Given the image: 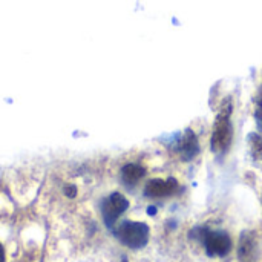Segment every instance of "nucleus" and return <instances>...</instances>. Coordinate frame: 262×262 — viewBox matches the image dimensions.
Listing matches in <instances>:
<instances>
[{
    "label": "nucleus",
    "mask_w": 262,
    "mask_h": 262,
    "mask_svg": "<svg viewBox=\"0 0 262 262\" xmlns=\"http://www.w3.org/2000/svg\"><path fill=\"white\" fill-rule=\"evenodd\" d=\"M123 262H127V261H126V259H123Z\"/></svg>",
    "instance_id": "14"
},
{
    "label": "nucleus",
    "mask_w": 262,
    "mask_h": 262,
    "mask_svg": "<svg viewBox=\"0 0 262 262\" xmlns=\"http://www.w3.org/2000/svg\"><path fill=\"white\" fill-rule=\"evenodd\" d=\"M209 256H226L232 250V239L226 232H206L203 236Z\"/></svg>",
    "instance_id": "3"
},
{
    "label": "nucleus",
    "mask_w": 262,
    "mask_h": 262,
    "mask_svg": "<svg viewBox=\"0 0 262 262\" xmlns=\"http://www.w3.org/2000/svg\"><path fill=\"white\" fill-rule=\"evenodd\" d=\"M127 207H129V201L121 193H112L111 196H107L101 206V213L106 226L112 227L115 221L127 210Z\"/></svg>",
    "instance_id": "4"
},
{
    "label": "nucleus",
    "mask_w": 262,
    "mask_h": 262,
    "mask_svg": "<svg viewBox=\"0 0 262 262\" xmlns=\"http://www.w3.org/2000/svg\"><path fill=\"white\" fill-rule=\"evenodd\" d=\"M149 215H155V207H149Z\"/></svg>",
    "instance_id": "13"
},
{
    "label": "nucleus",
    "mask_w": 262,
    "mask_h": 262,
    "mask_svg": "<svg viewBox=\"0 0 262 262\" xmlns=\"http://www.w3.org/2000/svg\"><path fill=\"white\" fill-rule=\"evenodd\" d=\"M232 112L233 106L232 101L227 100L223 103L212 129L210 147L215 154H224L232 144L233 138V126H232Z\"/></svg>",
    "instance_id": "1"
},
{
    "label": "nucleus",
    "mask_w": 262,
    "mask_h": 262,
    "mask_svg": "<svg viewBox=\"0 0 262 262\" xmlns=\"http://www.w3.org/2000/svg\"><path fill=\"white\" fill-rule=\"evenodd\" d=\"M255 120H256L259 130H262V100H259L255 106Z\"/></svg>",
    "instance_id": "10"
},
{
    "label": "nucleus",
    "mask_w": 262,
    "mask_h": 262,
    "mask_svg": "<svg viewBox=\"0 0 262 262\" xmlns=\"http://www.w3.org/2000/svg\"><path fill=\"white\" fill-rule=\"evenodd\" d=\"M177 189H178V181L175 178H167V180L155 178L146 184L144 195L149 198H164L173 195Z\"/></svg>",
    "instance_id": "5"
},
{
    "label": "nucleus",
    "mask_w": 262,
    "mask_h": 262,
    "mask_svg": "<svg viewBox=\"0 0 262 262\" xmlns=\"http://www.w3.org/2000/svg\"><path fill=\"white\" fill-rule=\"evenodd\" d=\"M177 154L184 161H190V160H193L200 154L198 138H196V135L193 134L192 129H186L184 134L177 141Z\"/></svg>",
    "instance_id": "6"
},
{
    "label": "nucleus",
    "mask_w": 262,
    "mask_h": 262,
    "mask_svg": "<svg viewBox=\"0 0 262 262\" xmlns=\"http://www.w3.org/2000/svg\"><path fill=\"white\" fill-rule=\"evenodd\" d=\"M115 236L126 247L132 250H138L146 247V244L149 243V227L144 223L124 221L117 227Z\"/></svg>",
    "instance_id": "2"
},
{
    "label": "nucleus",
    "mask_w": 262,
    "mask_h": 262,
    "mask_svg": "<svg viewBox=\"0 0 262 262\" xmlns=\"http://www.w3.org/2000/svg\"><path fill=\"white\" fill-rule=\"evenodd\" d=\"M64 192H66V195H68L69 198H72V196H75V193H77V190H75V187H71V186H68Z\"/></svg>",
    "instance_id": "11"
},
{
    "label": "nucleus",
    "mask_w": 262,
    "mask_h": 262,
    "mask_svg": "<svg viewBox=\"0 0 262 262\" xmlns=\"http://www.w3.org/2000/svg\"><path fill=\"white\" fill-rule=\"evenodd\" d=\"M249 146L250 154L255 161H262V135L259 134H250L249 135Z\"/></svg>",
    "instance_id": "9"
},
{
    "label": "nucleus",
    "mask_w": 262,
    "mask_h": 262,
    "mask_svg": "<svg viewBox=\"0 0 262 262\" xmlns=\"http://www.w3.org/2000/svg\"><path fill=\"white\" fill-rule=\"evenodd\" d=\"M144 175L146 170L140 164H126L121 169V180L126 186H135Z\"/></svg>",
    "instance_id": "8"
},
{
    "label": "nucleus",
    "mask_w": 262,
    "mask_h": 262,
    "mask_svg": "<svg viewBox=\"0 0 262 262\" xmlns=\"http://www.w3.org/2000/svg\"><path fill=\"white\" fill-rule=\"evenodd\" d=\"M261 204H262V196H261Z\"/></svg>",
    "instance_id": "15"
},
{
    "label": "nucleus",
    "mask_w": 262,
    "mask_h": 262,
    "mask_svg": "<svg viewBox=\"0 0 262 262\" xmlns=\"http://www.w3.org/2000/svg\"><path fill=\"white\" fill-rule=\"evenodd\" d=\"M0 262H6V258H5V249H3L2 244H0Z\"/></svg>",
    "instance_id": "12"
},
{
    "label": "nucleus",
    "mask_w": 262,
    "mask_h": 262,
    "mask_svg": "<svg viewBox=\"0 0 262 262\" xmlns=\"http://www.w3.org/2000/svg\"><path fill=\"white\" fill-rule=\"evenodd\" d=\"M238 256L244 262H250L258 256V238L255 232H244L239 239Z\"/></svg>",
    "instance_id": "7"
}]
</instances>
